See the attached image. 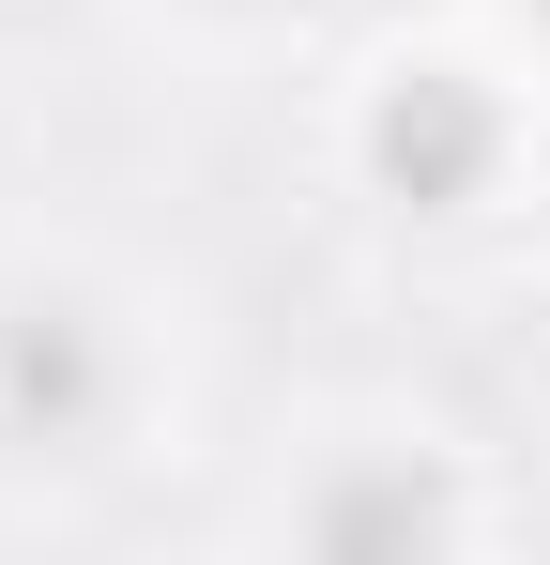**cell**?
<instances>
[{"mask_svg":"<svg viewBox=\"0 0 550 565\" xmlns=\"http://www.w3.org/2000/svg\"><path fill=\"white\" fill-rule=\"evenodd\" d=\"M429 520H444L429 489H352V504H321V535H337V551H367V535H429Z\"/></svg>","mask_w":550,"mask_h":565,"instance_id":"3","label":"cell"},{"mask_svg":"<svg viewBox=\"0 0 550 565\" xmlns=\"http://www.w3.org/2000/svg\"><path fill=\"white\" fill-rule=\"evenodd\" d=\"M92 397H107L92 321L77 306H15V321H0V428H15V444H62V428H92Z\"/></svg>","mask_w":550,"mask_h":565,"instance_id":"1","label":"cell"},{"mask_svg":"<svg viewBox=\"0 0 550 565\" xmlns=\"http://www.w3.org/2000/svg\"><path fill=\"white\" fill-rule=\"evenodd\" d=\"M367 153H382L398 199H474V169H489V107L458 93V77H413V93H382Z\"/></svg>","mask_w":550,"mask_h":565,"instance_id":"2","label":"cell"}]
</instances>
